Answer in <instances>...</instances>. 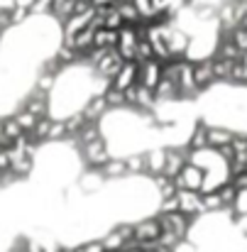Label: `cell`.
<instances>
[{
  "label": "cell",
  "mask_w": 247,
  "mask_h": 252,
  "mask_svg": "<svg viewBox=\"0 0 247 252\" xmlns=\"http://www.w3.org/2000/svg\"><path fill=\"white\" fill-rule=\"evenodd\" d=\"M137 84V62H125L123 66H120V71L110 79V88H115V91H127V88H132V86Z\"/></svg>",
  "instance_id": "7"
},
{
  "label": "cell",
  "mask_w": 247,
  "mask_h": 252,
  "mask_svg": "<svg viewBox=\"0 0 247 252\" xmlns=\"http://www.w3.org/2000/svg\"><path fill=\"white\" fill-rule=\"evenodd\" d=\"M162 235V225L157 218H145V220H137L132 225V238L137 240V245H147V243H157Z\"/></svg>",
  "instance_id": "3"
},
{
  "label": "cell",
  "mask_w": 247,
  "mask_h": 252,
  "mask_svg": "<svg viewBox=\"0 0 247 252\" xmlns=\"http://www.w3.org/2000/svg\"><path fill=\"white\" fill-rule=\"evenodd\" d=\"M176 211H179V201H176V196H171V198H162L159 213H176Z\"/></svg>",
  "instance_id": "27"
},
{
  "label": "cell",
  "mask_w": 247,
  "mask_h": 252,
  "mask_svg": "<svg viewBox=\"0 0 247 252\" xmlns=\"http://www.w3.org/2000/svg\"><path fill=\"white\" fill-rule=\"evenodd\" d=\"M115 7H118V12H120V17H123V25H137V22L142 20L140 12H137V7L132 5V0H118Z\"/></svg>",
  "instance_id": "14"
},
{
  "label": "cell",
  "mask_w": 247,
  "mask_h": 252,
  "mask_svg": "<svg viewBox=\"0 0 247 252\" xmlns=\"http://www.w3.org/2000/svg\"><path fill=\"white\" fill-rule=\"evenodd\" d=\"M103 174L98 171V169H88V174H83L81 179V186L86 189V191H95V189H100L103 186Z\"/></svg>",
  "instance_id": "19"
},
{
  "label": "cell",
  "mask_w": 247,
  "mask_h": 252,
  "mask_svg": "<svg viewBox=\"0 0 247 252\" xmlns=\"http://www.w3.org/2000/svg\"><path fill=\"white\" fill-rule=\"evenodd\" d=\"M12 118H15V123L20 125V130H22V132H32V130H34V125H37V120H39V118H34V115H32L30 110H25V108H20Z\"/></svg>",
  "instance_id": "17"
},
{
  "label": "cell",
  "mask_w": 247,
  "mask_h": 252,
  "mask_svg": "<svg viewBox=\"0 0 247 252\" xmlns=\"http://www.w3.org/2000/svg\"><path fill=\"white\" fill-rule=\"evenodd\" d=\"M230 184L238 189V193H243L247 191V171H240V174H235V176H230Z\"/></svg>",
  "instance_id": "26"
},
{
  "label": "cell",
  "mask_w": 247,
  "mask_h": 252,
  "mask_svg": "<svg viewBox=\"0 0 247 252\" xmlns=\"http://www.w3.org/2000/svg\"><path fill=\"white\" fill-rule=\"evenodd\" d=\"M216 81L213 76V59H198L193 64V84L198 91H203L206 86H211Z\"/></svg>",
  "instance_id": "8"
},
{
  "label": "cell",
  "mask_w": 247,
  "mask_h": 252,
  "mask_svg": "<svg viewBox=\"0 0 247 252\" xmlns=\"http://www.w3.org/2000/svg\"><path fill=\"white\" fill-rule=\"evenodd\" d=\"M98 171L103 174V179H123V176H127L125 159H120V157H110V159L98 169Z\"/></svg>",
  "instance_id": "12"
},
{
  "label": "cell",
  "mask_w": 247,
  "mask_h": 252,
  "mask_svg": "<svg viewBox=\"0 0 247 252\" xmlns=\"http://www.w3.org/2000/svg\"><path fill=\"white\" fill-rule=\"evenodd\" d=\"M201 203H203V211H220V208H223L218 191H208V193H201Z\"/></svg>",
  "instance_id": "21"
},
{
  "label": "cell",
  "mask_w": 247,
  "mask_h": 252,
  "mask_svg": "<svg viewBox=\"0 0 247 252\" xmlns=\"http://www.w3.org/2000/svg\"><path fill=\"white\" fill-rule=\"evenodd\" d=\"M162 79V64L157 59H150V62H137V86H145V88H152L159 84Z\"/></svg>",
  "instance_id": "5"
},
{
  "label": "cell",
  "mask_w": 247,
  "mask_h": 252,
  "mask_svg": "<svg viewBox=\"0 0 247 252\" xmlns=\"http://www.w3.org/2000/svg\"><path fill=\"white\" fill-rule=\"evenodd\" d=\"M176 201H179V213H184L186 218L203 213V203H201L198 191H176Z\"/></svg>",
  "instance_id": "6"
},
{
  "label": "cell",
  "mask_w": 247,
  "mask_h": 252,
  "mask_svg": "<svg viewBox=\"0 0 247 252\" xmlns=\"http://www.w3.org/2000/svg\"><path fill=\"white\" fill-rule=\"evenodd\" d=\"M216 191H218V196H220V203H223V208H230V206L238 201V196H240V193H238V189H235L230 181H228V184H220Z\"/></svg>",
  "instance_id": "18"
},
{
  "label": "cell",
  "mask_w": 247,
  "mask_h": 252,
  "mask_svg": "<svg viewBox=\"0 0 247 252\" xmlns=\"http://www.w3.org/2000/svg\"><path fill=\"white\" fill-rule=\"evenodd\" d=\"M245 171H247V167H245Z\"/></svg>",
  "instance_id": "30"
},
{
  "label": "cell",
  "mask_w": 247,
  "mask_h": 252,
  "mask_svg": "<svg viewBox=\"0 0 247 252\" xmlns=\"http://www.w3.org/2000/svg\"><path fill=\"white\" fill-rule=\"evenodd\" d=\"M118 0H91V5L95 7V10H100V7H113Z\"/></svg>",
  "instance_id": "29"
},
{
  "label": "cell",
  "mask_w": 247,
  "mask_h": 252,
  "mask_svg": "<svg viewBox=\"0 0 247 252\" xmlns=\"http://www.w3.org/2000/svg\"><path fill=\"white\" fill-rule=\"evenodd\" d=\"M206 135H208V125H206V123H196V130H193V132H191V137L186 140V150H188V152L206 150V147H208Z\"/></svg>",
  "instance_id": "11"
},
{
  "label": "cell",
  "mask_w": 247,
  "mask_h": 252,
  "mask_svg": "<svg viewBox=\"0 0 247 252\" xmlns=\"http://www.w3.org/2000/svg\"><path fill=\"white\" fill-rule=\"evenodd\" d=\"M233 132H228V130H220V127H208V135H206V140H208V147L211 150H220V147H225V145H230L233 142Z\"/></svg>",
  "instance_id": "13"
},
{
  "label": "cell",
  "mask_w": 247,
  "mask_h": 252,
  "mask_svg": "<svg viewBox=\"0 0 247 252\" xmlns=\"http://www.w3.org/2000/svg\"><path fill=\"white\" fill-rule=\"evenodd\" d=\"M150 59H154L152 44L147 39H140L137 42V49H135V62H150Z\"/></svg>",
  "instance_id": "23"
},
{
  "label": "cell",
  "mask_w": 247,
  "mask_h": 252,
  "mask_svg": "<svg viewBox=\"0 0 247 252\" xmlns=\"http://www.w3.org/2000/svg\"><path fill=\"white\" fill-rule=\"evenodd\" d=\"M233 42H235V47L240 49V54L245 57L247 54V30H240V27H238V30L233 32Z\"/></svg>",
  "instance_id": "25"
},
{
  "label": "cell",
  "mask_w": 247,
  "mask_h": 252,
  "mask_svg": "<svg viewBox=\"0 0 247 252\" xmlns=\"http://www.w3.org/2000/svg\"><path fill=\"white\" fill-rule=\"evenodd\" d=\"M0 132H2L7 147L12 145V140H17V137L22 135V130H20V125L15 123V118H5V120H0Z\"/></svg>",
  "instance_id": "15"
},
{
  "label": "cell",
  "mask_w": 247,
  "mask_h": 252,
  "mask_svg": "<svg viewBox=\"0 0 247 252\" xmlns=\"http://www.w3.org/2000/svg\"><path fill=\"white\" fill-rule=\"evenodd\" d=\"M59 140H66V127H64V120H59V118H52L49 135H47V142H59Z\"/></svg>",
  "instance_id": "20"
},
{
  "label": "cell",
  "mask_w": 247,
  "mask_h": 252,
  "mask_svg": "<svg viewBox=\"0 0 247 252\" xmlns=\"http://www.w3.org/2000/svg\"><path fill=\"white\" fill-rule=\"evenodd\" d=\"M10 150L7 147H0V174H5V171H10Z\"/></svg>",
  "instance_id": "28"
},
{
  "label": "cell",
  "mask_w": 247,
  "mask_h": 252,
  "mask_svg": "<svg viewBox=\"0 0 247 252\" xmlns=\"http://www.w3.org/2000/svg\"><path fill=\"white\" fill-rule=\"evenodd\" d=\"M81 113L86 115V120H93V123H98L105 113H108V103H105V98H103V93L98 95H91L88 98V103L81 108Z\"/></svg>",
  "instance_id": "9"
},
{
  "label": "cell",
  "mask_w": 247,
  "mask_h": 252,
  "mask_svg": "<svg viewBox=\"0 0 247 252\" xmlns=\"http://www.w3.org/2000/svg\"><path fill=\"white\" fill-rule=\"evenodd\" d=\"M103 98H105V103H108V110H120V108H127V103H125V93L123 91H115V88H105V93H103Z\"/></svg>",
  "instance_id": "16"
},
{
  "label": "cell",
  "mask_w": 247,
  "mask_h": 252,
  "mask_svg": "<svg viewBox=\"0 0 247 252\" xmlns=\"http://www.w3.org/2000/svg\"><path fill=\"white\" fill-rule=\"evenodd\" d=\"M115 44H118V32L115 30H105V27H100V30H93V49H115Z\"/></svg>",
  "instance_id": "10"
},
{
  "label": "cell",
  "mask_w": 247,
  "mask_h": 252,
  "mask_svg": "<svg viewBox=\"0 0 247 252\" xmlns=\"http://www.w3.org/2000/svg\"><path fill=\"white\" fill-rule=\"evenodd\" d=\"M83 162L88 164V169H100L108 159H110V152H108V142L105 140H95V142H88L79 147Z\"/></svg>",
  "instance_id": "2"
},
{
  "label": "cell",
  "mask_w": 247,
  "mask_h": 252,
  "mask_svg": "<svg viewBox=\"0 0 247 252\" xmlns=\"http://www.w3.org/2000/svg\"><path fill=\"white\" fill-rule=\"evenodd\" d=\"M203 179H206L203 169L191 164V162H186L181 167V171L174 176V184H176V191H201Z\"/></svg>",
  "instance_id": "1"
},
{
  "label": "cell",
  "mask_w": 247,
  "mask_h": 252,
  "mask_svg": "<svg viewBox=\"0 0 247 252\" xmlns=\"http://www.w3.org/2000/svg\"><path fill=\"white\" fill-rule=\"evenodd\" d=\"M157 220H159V225H162V233H174L176 238H186V233H188V225H191V218H186L184 213H159L157 216Z\"/></svg>",
  "instance_id": "4"
},
{
  "label": "cell",
  "mask_w": 247,
  "mask_h": 252,
  "mask_svg": "<svg viewBox=\"0 0 247 252\" xmlns=\"http://www.w3.org/2000/svg\"><path fill=\"white\" fill-rule=\"evenodd\" d=\"M125 167H127V174H132V176L145 174V157L142 155H130L125 159Z\"/></svg>",
  "instance_id": "22"
},
{
  "label": "cell",
  "mask_w": 247,
  "mask_h": 252,
  "mask_svg": "<svg viewBox=\"0 0 247 252\" xmlns=\"http://www.w3.org/2000/svg\"><path fill=\"white\" fill-rule=\"evenodd\" d=\"M57 0H32L30 5V15H52Z\"/></svg>",
  "instance_id": "24"
}]
</instances>
